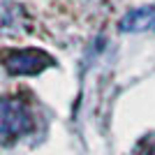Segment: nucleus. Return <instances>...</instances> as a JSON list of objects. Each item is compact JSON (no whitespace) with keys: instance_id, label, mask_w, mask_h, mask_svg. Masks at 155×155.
Returning a JSON list of instances; mask_svg holds the SVG:
<instances>
[{"instance_id":"obj_1","label":"nucleus","mask_w":155,"mask_h":155,"mask_svg":"<svg viewBox=\"0 0 155 155\" xmlns=\"http://www.w3.org/2000/svg\"><path fill=\"white\" fill-rule=\"evenodd\" d=\"M35 125L32 111L28 109L26 102H21L16 97H5L2 100V139L5 143H12L28 134Z\"/></svg>"},{"instance_id":"obj_2","label":"nucleus","mask_w":155,"mask_h":155,"mask_svg":"<svg viewBox=\"0 0 155 155\" xmlns=\"http://www.w3.org/2000/svg\"><path fill=\"white\" fill-rule=\"evenodd\" d=\"M53 65V58L42 49H16L5 53V70L16 77L39 74Z\"/></svg>"},{"instance_id":"obj_3","label":"nucleus","mask_w":155,"mask_h":155,"mask_svg":"<svg viewBox=\"0 0 155 155\" xmlns=\"http://www.w3.org/2000/svg\"><path fill=\"white\" fill-rule=\"evenodd\" d=\"M2 30L7 35H19V32L30 30V16L26 14L23 5L2 0Z\"/></svg>"},{"instance_id":"obj_4","label":"nucleus","mask_w":155,"mask_h":155,"mask_svg":"<svg viewBox=\"0 0 155 155\" xmlns=\"http://www.w3.org/2000/svg\"><path fill=\"white\" fill-rule=\"evenodd\" d=\"M120 30L123 32H143V30H155V2L153 5L137 7L127 12L120 19Z\"/></svg>"},{"instance_id":"obj_5","label":"nucleus","mask_w":155,"mask_h":155,"mask_svg":"<svg viewBox=\"0 0 155 155\" xmlns=\"http://www.w3.org/2000/svg\"><path fill=\"white\" fill-rule=\"evenodd\" d=\"M132 155H155V134L143 137L141 141L137 143V148L132 150Z\"/></svg>"}]
</instances>
